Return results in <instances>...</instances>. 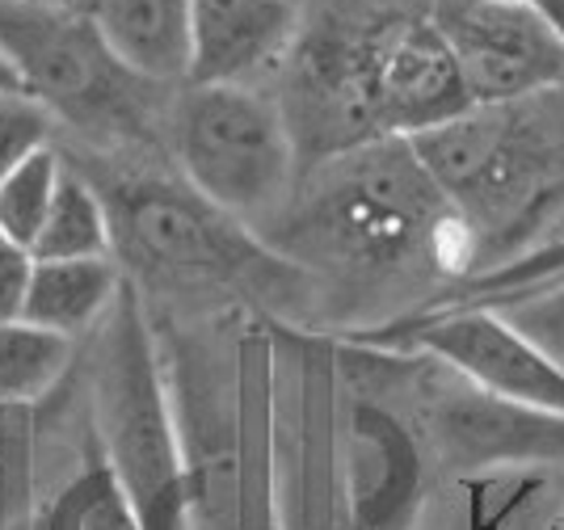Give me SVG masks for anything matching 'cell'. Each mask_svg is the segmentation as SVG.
I'll list each match as a JSON object with an SVG mask.
<instances>
[{"mask_svg": "<svg viewBox=\"0 0 564 530\" xmlns=\"http://www.w3.org/2000/svg\"><path fill=\"white\" fill-rule=\"evenodd\" d=\"M471 106H506L564 85V46L531 0H430Z\"/></svg>", "mask_w": 564, "mask_h": 530, "instance_id": "12", "label": "cell"}, {"mask_svg": "<svg viewBox=\"0 0 564 530\" xmlns=\"http://www.w3.org/2000/svg\"><path fill=\"white\" fill-rule=\"evenodd\" d=\"M34 261L25 245L0 231V324L22 321L25 295H30V278H34Z\"/></svg>", "mask_w": 564, "mask_h": 530, "instance_id": "25", "label": "cell"}, {"mask_svg": "<svg viewBox=\"0 0 564 530\" xmlns=\"http://www.w3.org/2000/svg\"><path fill=\"white\" fill-rule=\"evenodd\" d=\"M156 342L177 409L189 527L279 530L274 321L245 307L198 312L156 324Z\"/></svg>", "mask_w": 564, "mask_h": 530, "instance_id": "2", "label": "cell"}, {"mask_svg": "<svg viewBox=\"0 0 564 530\" xmlns=\"http://www.w3.org/2000/svg\"><path fill=\"white\" fill-rule=\"evenodd\" d=\"M182 182L245 228H270L295 194L300 148L274 97L258 85H182L169 115Z\"/></svg>", "mask_w": 564, "mask_h": 530, "instance_id": "7", "label": "cell"}, {"mask_svg": "<svg viewBox=\"0 0 564 530\" xmlns=\"http://www.w3.org/2000/svg\"><path fill=\"white\" fill-rule=\"evenodd\" d=\"M80 379L94 413L97 446L140 509L148 530H194L177 409L169 392L156 324L127 282L106 321L80 342Z\"/></svg>", "mask_w": 564, "mask_h": 530, "instance_id": "5", "label": "cell"}, {"mask_svg": "<svg viewBox=\"0 0 564 530\" xmlns=\"http://www.w3.org/2000/svg\"><path fill=\"white\" fill-rule=\"evenodd\" d=\"M122 286H127V274L115 257H89V261H43L39 257L22 321L64 333L72 342H85L106 321Z\"/></svg>", "mask_w": 564, "mask_h": 530, "instance_id": "16", "label": "cell"}, {"mask_svg": "<svg viewBox=\"0 0 564 530\" xmlns=\"http://www.w3.org/2000/svg\"><path fill=\"white\" fill-rule=\"evenodd\" d=\"M497 312L510 316L531 342H540L564 367V286H552V291H540V295H522L514 303H501Z\"/></svg>", "mask_w": 564, "mask_h": 530, "instance_id": "24", "label": "cell"}, {"mask_svg": "<svg viewBox=\"0 0 564 530\" xmlns=\"http://www.w3.org/2000/svg\"><path fill=\"white\" fill-rule=\"evenodd\" d=\"M552 286H564V224L552 236H543L535 249L510 257L494 270L464 278L459 286H451L443 300H434L422 312H434V307H501V303H514L522 295H540V291H552Z\"/></svg>", "mask_w": 564, "mask_h": 530, "instance_id": "20", "label": "cell"}, {"mask_svg": "<svg viewBox=\"0 0 564 530\" xmlns=\"http://www.w3.org/2000/svg\"><path fill=\"white\" fill-rule=\"evenodd\" d=\"M39 522L43 530H148L106 455H94L80 472H72L43 501Z\"/></svg>", "mask_w": 564, "mask_h": 530, "instance_id": "19", "label": "cell"}, {"mask_svg": "<svg viewBox=\"0 0 564 530\" xmlns=\"http://www.w3.org/2000/svg\"><path fill=\"white\" fill-rule=\"evenodd\" d=\"M64 156L47 148L39 156H30L22 169H13L4 182H0V231L13 236L18 245H25L34 253L39 245V231L47 224L51 203H55V190L64 182Z\"/></svg>", "mask_w": 564, "mask_h": 530, "instance_id": "22", "label": "cell"}, {"mask_svg": "<svg viewBox=\"0 0 564 530\" xmlns=\"http://www.w3.org/2000/svg\"><path fill=\"white\" fill-rule=\"evenodd\" d=\"M535 4V13H540L547 30H552V39L564 46V0H531Z\"/></svg>", "mask_w": 564, "mask_h": 530, "instance_id": "26", "label": "cell"}, {"mask_svg": "<svg viewBox=\"0 0 564 530\" xmlns=\"http://www.w3.org/2000/svg\"><path fill=\"white\" fill-rule=\"evenodd\" d=\"M564 497V467H510L443 480L413 530H543Z\"/></svg>", "mask_w": 564, "mask_h": 530, "instance_id": "14", "label": "cell"}, {"mask_svg": "<svg viewBox=\"0 0 564 530\" xmlns=\"http://www.w3.org/2000/svg\"><path fill=\"white\" fill-rule=\"evenodd\" d=\"M4 530H43V522H39V518H30V522H13V527H4Z\"/></svg>", "mask_w": 564, "mask_h": 530, "instance_id": "29", "label": "cell"}, {"mask_svg": "<svg viewBox=\"0 0 564 530\" xmlns=\"http://www.w3.org/2000/svg\"><path fill=\"white\" fill-rule=\"evenodd\" d=\"M122 68L182 89L189 80V13L194 0H76Z\"/></svg>", "mask_w": 564, "mask_h": 530, "instance_id": "15", "label": "cell"}, {"mask_svg": "<svg viewBox=\"0 0 564 530\" xmlns=\"http://www.w3.org/2000/svg\"><path fill=\"white\" fill-rule=\"evenodd\" d=\"M543 530H564V497H561V506H556V513L547 518V527Z\"/></svg>", "mask_w": 564, "mask_h": 530, "instance_id": "28", "label": "cell"}, {"mask_svg": "<svg viewBox=\"0 0 564 530\" xmlns=\"http://www.w3.org/2000/svg\"><path fill=\"white\" fill-rule=\"evenodd\" d=\"M80 358V342L51 333L43 324L4 321L0 324V404L34 409L72 375Z\"/></svg>", "mask_w": 564, "mask_h": 530, "instance_id": "17", "label": "cell"}, {"mask_svg": "<svg viewBox=\"0 0 564 530\" xmlns=\"http://www.w3.org/2000/svg\"><path fill=\"white\" fill-rule=\"evenodd\" d=\"M186 85H258L300 39L295 0H194Z\"/></svg>", "mask_w": 564, "mask_h": 530, "instance_id": "13", "label": "cell"}, {"mask_svg": "<svg viewBox=\"0 0 564 530\" xmlns=\"http://www.w3.org/2000/svg\"><path fill=\"white\" fill-rule=\"evenodd\" d=\"M39 509H43L39 417L34 409L0 404V530L39 518Z\"/></svg>", "mask_w": 564, "mask_h": 530, "instance_id": "21", "label": "cell"}, {"mask_svg": "<svg viewBox=\"0 0 564 530\" xmlns=\"http://www.w3.org/2000/svg\"><path fill=\"white\" fill-rule=\"evenodd\" d=\"M0 46L22 89L97 152L169 136L173 89L122 68L76 0H0Z\"/></svg>", "mask_w": 564, "mask_h": 530, "instance_id": "6", "label": "cell"}, {"mask_svg": "<svg viewBox=\"0 0 564 530\" xmlns=\"http://www.w3.org/2000/svg\"><path fill=\"white\" fill-rule=\"evenodd\" d=\"M89 182L101 190L110 210L115 261L143 303L182 300L186 312L177 316L212 312L207 300H215L219 312L245 307L258 316H286L316 300L300 266L274 253L240 219L198 198L186 182H169L143 169Z\"/></svg>", "mask_w": 564, "mask_h": 530, "instance_id": "3", "label": "cell"}, {"mask_svg": "<svg viewBox=\"0 0 564 530\" xmlns=\"http://www.w3.org/2000/svg\"><path fill=\"white\" fill-rule=\"evenodd\" d=\"M261 240L300 266L312 291L329 286L350 300L367 328L430 307V286L438 300L476 270V240L455 215L443 190L425 177L404 136L367 139L350 152L316 161L312 177L295 185L291 203L279 210ZM358 337V333H350Z\"/></svg>", "mask_w": 564, "mask_h": 530, "instance_id": "1", "label": "cell"}, {"mask_svg": "<svg viewBox=\"0 0 564 530\" xmlns=\"http://www.w3.org/2000/svg\"><path fill=\"white\" fill-rule=\"evenodd\" d=\"M341 358V455L358 530H413L438 472L404 392L397 349L346 342Z\"/></svg>", "mask_w": 564, "mask_h": 530, "instance_id": "9", "label": "cell"}, {"mask_svg": "<svg viewBox=\"0 0 564 530\" xmlns=\"http://www.w3.org/2000/svg\"><path fill=\"white\" fill-rule=\"evenodd\" d=\"M4 89H22V76L13 68V60L4 55V46H0V93Z\"/></svg>", "mask_w": 564, "mask_h": 530, "instance_id": "27", "label": "cell"}, {"mask_svg": "<svg viewBox=\"0 0 564 530\" xmlns=\"http://www.w3.org/2000/svg\"><path fill=\"white\" fill-rule=\"evenodd\" d=\"M274 509L279 530H358L341 455L337 346L274 321Z\"/></svg>", "mask_w": 564, "mask_h": 530, "instance_id": "8", "label": "cell"}, {"mask_svg": "<svg viewBox=\"0 0 564 530\" xmlns=\"http://www.w3.org/2000/svg\"><path fill=\"white\" fill-rule=\"evenodd\" d=\"M34 257L43 261H89V257H115V228H110V210L101 190L89 182V173H80L76 164L64 169V182L55 190V203Z\"/></svg>", "mask_w": 564, "mask_h": 530, "instance_id": "18", "label": "cell"}, {"mask_svg": "<svg viewBox=\"0 0 564 530\" xmlns=\"http://www.w3.org/2000/svg\"><path fill=\"white\" fill-rule=\"evenodd\" d=\"M404 139L468 224L471 274L535 249L564 224V85L506 106H471Z\"/></svg>", "mask_w": 564, "mask_h": 530, "instance_id": "4", "label": "cell"}, {"mask_svg": "<svg viewBox=\"0 0 564 530\" xmlns=\"http://www.w3.org/2000/svg\"><path fill=\"white\" fill-rule=\"evenodd\" d=\"M400 354V349H397ZM404 358V392L417 413L430 459L443 480L510 472V467H564V413L527 409L471 388L451 367L425 354Z\"/></svg>", "mask_w": 564, "mask_h": 530, "instance_id": "10", "label": "cell"}, {"mask_svg": "<svg viewBox=\"0 0 564 530\" xmlns=\"http://www.w3.org/2000/svg\"><path fill=\"white\" fill-rule=\"evenodd\" d=\"M346 342L425 354L497 400L564 413V367L497 307H434Z\"/></svg>", "mask_w": 564, "mask_h": 530, "instance_id": "11", "label": "cell"}, {"mask_svg": "<svg viewBox=\"0 0 564 530\" xmlns=\"http://www.w3.org/2000/svg\"><path fill=\"white\" fill-rule=\"evenodd\" d=\"M55 115L39 97H30L25 89H4L0 93V182L22 169L30 156L55 148Z\"/></svg>", "mask_w": 564, "mask_h": 530, "instance_id": "23", "label": "cell"}]
</instances>
